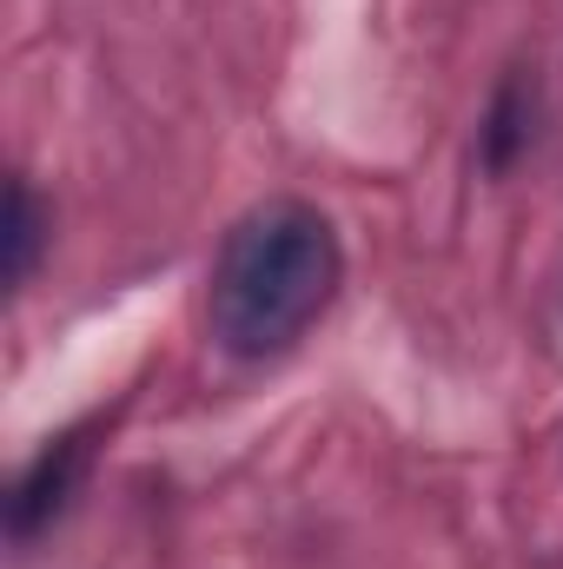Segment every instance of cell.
<instances>
[{"mask_svg":"<svg viewBox=\"0 0 563 569\" xmlns=\"http://www.w3.org/2000/svg\"><path fill=\"white\" fill-rule=\"evenodd\" d=\"M40 246H47V219H40V206H33V186H27V179H13V186H7V232H0V266H7V284L33 279Z\"/></svg>","mask_w":563,"mask_h":569,"instance_id":"277c9868","label":"cell"},{"mask_svg":"<svg viewBox=\"0 0 563 569\" xmlns=\"http://www.w3.org/2000/svg\"><path fill=\"white\" fill-rule=\"evenodd\" d=\"M524 146H531V87H524V73H511V80L491 93V113H484L477 152H484L491 172H504V166H517Z\"/></svg>","mask_w":563,"mask_h":569,"instance_id":"3957f363","label":"cell"},{"mask_svg":"<svg viewBox=\"0 0 563 569\" xmlns=\"http://www.w3.org/2000/svg\"><path fill=\"white\" fill-rule=\"evenodd\" d=\"M107 430V418H87V425L60 430V437H47L40 443V457L20 470V483H13V497H7V530H13V543H33L67 503H73V490H80V477H87V463H93V437Z\"/></svg>","mask_w":563,"mask_h":569,"instance_id":"7a4b0ae2","label":"cell"},{"mask_svg":"<svg viewBox=\"0 0 563 569\" xmlns=\"http://www.w3.org/2000/svg\"><path fill=\"white\" fill-rule=\"evenodd\" d=\"M338 279H345V252L332 219L305 199H266L226 232L213 259L206 279L213 338L233 358H279L338 298Z\"/></svg>","mask_w":563,"mask_h":569,"instance_id":"6da1fadb","label":"cell"}]
</instances>
